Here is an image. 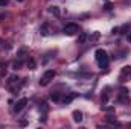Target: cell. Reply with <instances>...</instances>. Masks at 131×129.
<instances>
[{"label": "cell", "mask_w": 131, "mask_h": 129, "mask_svg": "<svg viewBox=\"0 0 131 129\" xmlns=\"http://www.w3.org/2000/svg\"><path fill=\"white\" fill-rule=\"evenodd\" d=\"M3 18H5V14H0V21H2Z\"/></svg>", "instance_id": "18"}, {"label": "cell", "mask_w": 131, "mask_h": 129, "mask_svg": "<svg viewBox=\"0 0 131 129\" xmlns=\"http://www.w3.org/2000/svg\"><path fill=\"white\" fill-rule=\"evenodd\" d=\"M117 32H119V28H114V29L111 31V33H117Z\"/></svg>", "instance_id": "17"}, {"label": "cell", "mask_w": 131, "mask_h": 129, "mask_svg": "<svg viewBox=\"0 0 131 129\" xmlns=\"http://www.w3.org/2000/svg\"><path fill=\"white\" fill-rule=\"evenodd\" d=\"M40 33H41L43 36L50 35V28H49V24H47V23H43V24H41V28H40Z\"/></svg>", "instance_id": "5"}, {"label": "cell", "mask_w": 131, "mask_h": 129, "mask_svg": "<svg viewBox=\"0 0 131 129\" xmlns=\"http://www.w3.org/2000/svg\"><path fill=\"white\" fill-rule=\"evenodd\" d=\"M50 99H52L53 102H60V100H61V96H60V93H52V94H50Z\"/></svg>", "instance_id": "13"}, {"label": "cell", "mask_w": 131, "mask_h": 129, "mask_svg": "<svg viewBox=\"0 0 131 129\" xmlns=\"http://www.w3.org/2000/svg\"><path fill=\"white\" fill-rule=\"evenodd\" d=\"M121 74H122V76H131V65H125V67H122Z\"/></svg>", "instance_id": "8"}, {"label": "cell", "mask_w": 131, "mask_h": 129, "mask_svg": "<svg viewBox=\"0 0 131 129\" xmlns=\"http://www.w3.org/2000/svg\"><path fill=\"white\" fill-rule=\"evenodd\" d=\"M75 97H76V94H75V93H69L67 96H64V97H63V103H64V105H67V103H70V102H72V100H73Z\"/></svg>", "instance_id": "7"}, {"label": "cell", "mask_w": 131, "mask_h": 129, "mask_svg": "<svg viewBox=\"0 0 131 129\" xmlns=\"http://www.w3.org/2000/svg\"><path fill=\"white\" fill-rule=\"evenodd\" d=\"M26 105H28V99H26V97H21L20 100H17V102L14 103V106H12V111H14L15 114H18V112H20V111H21V109L26 106Z\"/></svg>", "instance_id": "4"}, {"label": "cell", "mask_w": 131, "mask_h": 129, "mask_svg": "<svg viewBox=\"0 0 131 129\" xmlns=\"http://www.w3.org/2000/svg\"><path fill=\"white\" fill-rule=\"evenodd\" d=\"M17 2H23V0H17Z\"/></svg>", "instance_id": "20"}, {"label": "cell", "mask_w": 131, "mask_h": 129, "mask_svg": "<svg viewBox=\"0 0 131 129\" xmlns=\"http://www.w3.org/2000/svg\"><path fill=\"white\" fill-rule=\"evenodd\" d=\"M26 64H28V68H29V70H34V68H35V65H37V64H35V59H34V58H29Z\"/></svg>", "instance_id": "12"}, {"label": "cell", "mask_w": 131, "mask_h": 129, "mask_svg": "<svg viewBox=\"0 0 131 129\" xmlns=\"http://www.w3.org/2000/svg\"><path fill=\"white\" fill-rule=\"evenodd\" d=\"M128 41L131 43V32H130V35H128Z\"/></svg>", "instance_id": "19"}, {"label": "cell", "mask_w": 131, "mask_h": 129, "mask_svg": "<svg viewBox=\"0 0 131 129\" xmlns=\"http://www.w3.org/2000/svg\"><path fill=\"white\" fill-rule=\"evenodd\" d=\"M95 58H96V61H98L101 68H107L108 67V53L104 49H98L95 52Z\"/></svg>", "instance_id": "1"}, {"label": "cell", "mask_w": 131, "mask_h": 129, "mask_svg": "<svg viewBox=\"0 0 131 129\" xmlns=\"http://www.w3.org/2000/svg\"><path fill=\"white\" fill-rule=\"evenodd\" d=\"M87 38H89V35H87V33L81 32V33H79V36H78V43H79V44H82V43H85V40H87Z\"/></svg>", "instance_id": "9"}, {"label": "cell", "mask_w": 131, "mask_h": 129, "mask_svg": "<svg viewBox=\"0 0 131 129\" xmlns=\"http://www.w3.org/2000/svg\"><path fill=\"white\" fill-rule=\"evenodd\" d=\"M21 65H23L21 61H14V62H12V70H15V71H17V70H20V68H21Z\"/></svg>", "instance_id": "11"}, {"label": "cell", "mask_w": 131, "mask_h": 129, "mask_svg": "<svg viewBox=\"0 0 131 129\" xmlns=\"http://www.w3.org/2000/svg\"><path fill=\"white\" fill-rule=\"evenodd\" d=\"M9 3V0H0V6H6Z\"/></svg>", "instance_id": "15"}, {"label": "cell", "mask_w": 131, "mask_h": 129, "mask_svg": "<svg viewBox=\"0 0 131 129\" xmlns=\"http://www.w3.org/2000/svg\"><path fill=\"white\" fill-rule=\"evenodd\" d=\"M63 33H64V35H69V36H72V35H75V33H79V28H78V24H75V23H69V24H66L64 26Z\"/></svg>", "instance_id": "3"}, {"label": "cell", "mask_w": 131, "mask_h": 129, "mask_svg": "<svg viewBox=\"0 0 131 129\" xmlns=\"http://www.w3.org/2000/svg\"><path fill=\"white\" fill-rule=\"evenodd\" d=\"M111 8H113V6H111V3H107V5H105V9H107V11H110Z\"/></svg>", "instance_id": "16"}, {"label": "cell", "mask_w": 131, "mask_h": 129, "mask_svg": "<svg viewBox=\"0 0 131 129\" xmlns=\"http://www.w3.org/2000/svg\"><path fill=\"white\" fill-rule=\"evenodd\" d=\"M108 102V93H104V96H102V103H107Z\"/></svg>", "instance_id": "14"}, {"label": "cell", "mask_w": 131, "mask_h": 129, "mask_svg": "<svg viewBox=\"0 0 131 129\" xmlns=\"http://www.w3.org/2000/svg\"><path fill=\"white\" fill-rule=\"evenodd\" d=\"M49 11H50V14H53L55 17H60V8H58V6H50Z\"/></svg>", "instance_id": "10"}, {"label": "cell", "mask_w": 131, "mask_h": 129, "mask_svg": "<svg viewBox=\"0 0 131 129\" xmlns=\"http://www.w3.org/2000/svg\"><path fill=\"white\" fill-rule=\"evenodd\" d=\"M57 76V71L55 70H46L44 71V74L40 78V85L41 87H46V85H49V82L50 81H53V78Z\"/></svg>", "instance_id": "2"}, {"label": "cell", "mask_w": 131, "mask_h": 129, "mask_svg": "<svg viewBox=\"0 0 131 129\" xmlns=\"http://www.w3.org/2000/svg\"><path fill=\"white\" fill-rule=\"evenodd\" d=\"M72 115H73V122L75 123H81L82 122V112L81 111H73Z\"/></svg>", "instance_id": "6"}]
</instances>
